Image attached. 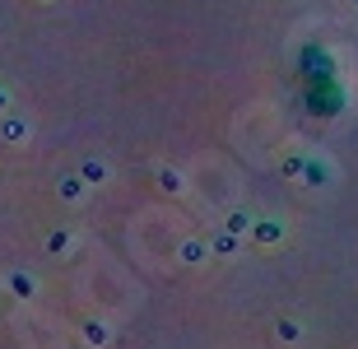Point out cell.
<instances>
[{
	"instance_id": "6da1fadb",
	"label": "cell",
	"mask_w": 358,
	"mask_h": 349,
	"mask_svg": "<svg viewBox=\"0 0 358 349\" xmlns=\"http://www.w3.org/2000/svg\"><path fill=\"white\" fill-rule=\"evenodd\" d=\"M307 103H312L317 117H335V112L345 108V94H340V84H335V80H317L312 89H307Z\"/></svg>"
},
{
	"instance_id": "7a4b0ae2",
	"label": "cell",
	"mask_w": 358,
	"mask_h": 349,
	"mask_svg": "<svg viewBox=\"0 0 358 349\" xmlns=\"http://www.w3.org/2000/svg\"><path fill=\"white\" fill-rule=\"evenodd\" d=\"M303 75H307V84L335 80V61H331V52H321V47H307V52H303Z\"/></svg>"
}]
</instances>
